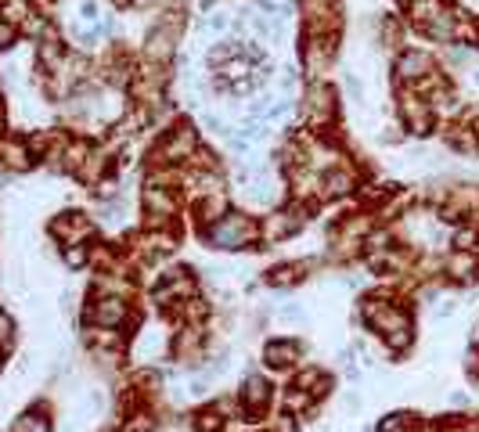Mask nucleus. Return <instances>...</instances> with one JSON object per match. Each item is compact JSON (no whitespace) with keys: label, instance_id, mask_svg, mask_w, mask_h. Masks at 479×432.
<instances>
[{"label":"nucleus","instance_id":"f257e3e1","mask_svg":"<svg viewBox=\"0 0 479 432\" xmlns=\"http://www.w3.org/2000/svg\"><path fill=\"white\" fill-rule=\"evenodd\" d=\"M245 234H249V227L242 220H224L209 238H212V245H217V249H238L245 242Z\"/></svg>","mask_w":479,"mask_h":432},{"label":"nucleus","instance_id":"f03ea898","mask_svg":"<svg viewBox=\"0 0 479 432\" xmlns=\"http://www.w3.org/2000/svg\"><path fill=\"white\" fill-rule=\"evenodd\" d=\"M224 26H227V18H224V15H212V18H209V29H217V33H220Z\"/></svg>","mask_w":479,"mask_h":432},{"label":"nucleus","instance_id":"7ed1b4c3","mask_svg":"<svg viewBox=\"0 0 479 432\" xmlns=\"http://www.w3.org/2000/svg\"><path fill=\"white\" fill-rule=\"evenodd\" d=\"M296 317H299V306H285L281 310V320H296Z\"/></svg>","mask_w":479,"mask_h":432}]
</instances>
